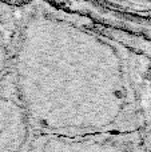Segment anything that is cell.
Wrapping results in <instances>:
<instances>
[{"label": "cell", "mask_w": 151, "mask_h": 152, "mask_svg": "<svg viewBox=\"0 0 151 152\" xmlns=\"http://www.w3.org/2000/svg\"><path fill=\"white\" fill-rule=\"evenodd\" d=\"M3 61H4V42H3L1 34H0V69H1Z\"/></svg>", "instance_id": "obj_3"}, {"label": "cell", "mask_w": 151, "mask_h": 152, "mask_svg": "<svg viewBox=\"0 0 151 152\" xmlns=\"http://www.w3.org/2000/svg\"><path fill=\"white\" fill-rule=\"evenodd\" d=\"M27 139L24 118L13 103L0 92V152H23Z\"/></svg>", "instance_id": "obj_2"}, {"label": "cell", "mask_w": 151, "mask_h": 152, "mask_svg": "<svg viewBox=\"0 0 151 152\" xmlns=\"http://www.w3.org/2000/svg\"><path fill=\"white\" fill-rule=\"evenodd\" d=\"M35 152H138L128 137H82L64 139L51 137L43 140L35 148Z\"/></svg>", "instance_id": "obj_1"}]
</instances>
